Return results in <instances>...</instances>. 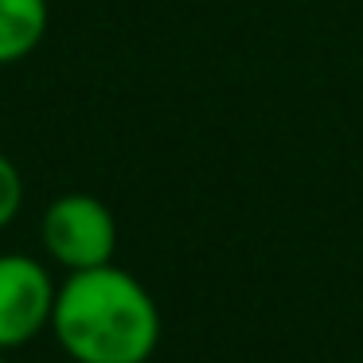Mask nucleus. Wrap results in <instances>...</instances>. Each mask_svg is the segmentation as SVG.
I'll list each match as a JSON object with an SVG mask.
<instances>
[{"label": "nucleus", "mask_w": 363, "mask_h": 363, "mask_svg": "<svg viewBox=\"0 0 363 363\" xmlns=\"http://www.w3.org/2000/svg\"><path fill=\"white\" fill-rule=\"evenodd\" d=\"M40 242L51 266L63 274L110 266L118 254V219L90 191H67L48 203L40 219Z\"/></svg>", "instance_id": "f03ea898"}, {"label": "nucleus", "mask_w": 363, "mask_h": 363, "mask_svg": "<svg viewBox=\"0 0 363 363\" xmlns=\"http://www.w3.org/2000/svg\"><path fill=\"white\" fill-rule=\"evenodd\" d=\"M0 363H12V359H9V355H4V352H0Z\"/></svg>", "instance_id": "423d86ee"}, {"label": "nucleus", "mask_w": 363, "mask_h": 363, "mask_svg": "<svg viewBox=\"0 0 363 363\" xmlns=\"http://www.w3.org/2000/svg\"><path fill=\"white\" fill-rule=\"evenodd\" d=\"M48 35V0H0V67L28 59Z\"/></svg>", "instance_id": "20e7f679"}, {"label": "nucleus", "mask_w": 363, "mask_h": 363, "mask_svg": "<svg viewBox=\"0 0 363 363\" xmlns=\"http://www.w3.org/2000/svg\"><path fill=\"white\" fill-rule=\"evenodd\" d=\"M24 207V176L12 164V157L0 152V230H9Z\"/></svg>", "instance_id": "39448f33"}, {"label": "nucleus", "mask_w": 363, "mask_h": 363, "mask_svg": "<svg viewBox=\"0 0 363 363\" xmlns=\"http://www.w3.org/2000/svg\"><path fill=\"white\" fill-rule=\"evenodd\" d=\"M51 336L74 363H149L160 344V308L141 277L113 262L79 269L59 281Z\"/></svg>", "instance_id": "f257e3e1"}, {"label": "nucleus", "mask_w": 363, "mask_h": 363, "mask_svg": "<svg viewBox=\"0 0 363 363\" xmlns=\"http://www.w3.org/2000/svg\"><path fill=\"white\" fill-rule=\"evenodd\" d=\"M59 281L32 254H0V352H20L51 332Z\"/></svg>", "instance_id": "7ed1b4c3"}]
</instances>
